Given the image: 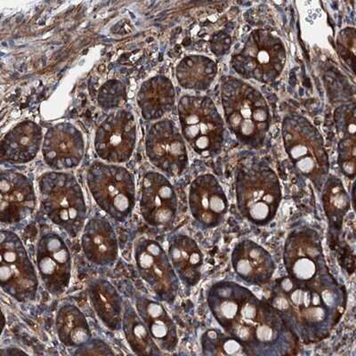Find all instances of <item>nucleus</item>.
Returning <instances> with one entry per match:
<instances>
[{
    "label": "nucleus",
    "instance_id": "33",
    "mask_svg": "<svg viewBox=\"0 0 356 356\" xmlns=\"http://www.w3.org/2000/svg\"><path fill=\"white\" fill-rule=\"evenodd\" d=\"M127 98V86L119 79H110L102 86L97 95V103L101 109L111 111L122 106Z\"/></svg>",
    "mask_w": 356,
    "mask_h": 356
},
{
    "label": "nucleus",
    "instance_id": "34",
    "mask_svg": "<svg viewBox=\"0 0 356 356\" xmlns=\"http://www.w3.org/2000/svg\"><path fill=\"white\" fill-rule=\"evenodd\" d=\"M338 152V164L342 174L348 179H355L356 174L355 136L340 138Z\"/></svg>",
    "mask_w": 356,
    "mask_h": 356
},
{
    "label": "nucleus",
    "instance_id": "31",
    "mask_svg": "<svg viewBox=\"0 0 356 356\" xmlns=\"http://www.w3.org/2000/svg\"><path fill=\"white\" fill-rule=\"evenodd\" d=\"M122 330L127 342L138 355H162L161 349L152 338L150 332L129 302L124 303Z\"/></svg>",
    "mask_w": 356,
    "mask_h": 356
},
{
    "label": "nucleus",
    "instance_id": "6",
    "mask_svg": "<svg viewBox=\"0 0 356 356\" xmlns=\"http://www.w3.org/2000/svg\"><path fill=\"white\" fill-rule=\"evenodd\" d=\"M286 152L296 170L322 189L329 176L330 160L322 135L307 118L291 114L282 127Z\"/></svg>",
    "mask_w": 356,
    "mask_h": 356
},
{
    "label": "nucleus",
    "instance_id": "25",
    "mask_svg": "<svg viewBox=\"0 0 356 356\" xmlns=\"http://www.w3.org/2000/svg\"><path fill=\"white\" fill-rule=\"evenodd\" d=\"M252 292L234 282H216L209 289L207 302L212 316L222 330L233 323L244 302Z\"/></svg>",
    "mask_w": 356,
    "mask_h": 356
},
{
    "label": "nucleus",
    "instance_id": "11",
    "mask_svg": "<svg viewBox=\"0 0 356 356\" xmlns=\"http://www.w3.org/2000/svg\"><path fill=\"white\" fill-rule=\"evenodd\" d=\"M284 263L287 275L307 282L328 275L330 269L323 253L322 238L316 229H293L285 241Z\"/></svg>",
    "mask_w": 356,
    "mask_h": 356
},
{
    "label": "nucleus",
    "instance_id": "20",
    "mask_svg": "<svg viewBox=\"0 0 356 356\" xmlns=\"http://www.w3.org/2000/svg\"><path fill=\"white\" fill-rule=\"evenodd\" d=\"M231 261L234 271L243 281L260 287L270 284L276 270L271 254L261 245L248 239L235 245Z\"/></svg>",
    "mask_w": 356,
    "mask_h": 356
},
{
    "label": "nucleus",
    "instance_id": "8",
    "mask_svg": "<svg viewBox=\"0 0 356 356\" xmlns=\"http://www.w3.org/2000/svg\"><path fill=\"white\" fill-rule=\"evenodd\" d=\"M86 179L95 202L111 218L122 222L131 216L136 206V182L126 168L95 161Z\"/></svg>",
    "mask_w": 356,
    "mask_h": 356
},
{
    "label": "nucleus",
    "instance_id": "14",
    "mask_svg": "<svg viewBox=\"0 0 356 356\" xmlns=\"http://www.w3.org/2000/svg\"><path fill=\"white\" fill-rule=\"evenodd\" d=\"M145 154L154 167L168 176H179L188 166L186 143L172 120L152 124L146 135Z\"/></svg>",
    "mask_w": 356,
    "mask_h": 356
},
{
    "label": "nucleus",
    "instance_id": "15",
    "mask_svg": "<svg viewBox=\"0 0 356 356\" xmlns=\"http://www.w3.org/2000/svg\"><path fill=\"white\" fill-rule=\"evenodd\" d=\"M136 145V123L131 111L128 110L120 109L111 113L95 133V152L108 163L128 161Z\"/></svg>",
    "mask_w": 356,
    "mask_h": 356
},
{
    "label": "nucleus",
    "instance_id": "22",
    "mask_svg": "<svg viewBox=\"0 0 356 356\" xmlns=\"http://www.w3.org/2000/svg\"><path fill=\"white\" fill-rule=\"evenodd\" d=\"M42 129L31 120H24L9 130L2 139L1 160L12 164L33 161L42 147Z\"/></svg>",
    "mask_w": 356,
    "mask_h": 356
},
{
    "label": "nucleus",
    "instance_id": "18",
    "mask_svg": "<svg viewBox=\"0 0 356 356\" xmlns=\"http://www.w3.org/2000/svg\"><path fill=\"white\" fill-rule=\"evenodd\" d=\"M41 148L44 162L54 171L72 170L83 160V135L72 123H57L47 130Z\"/></svg>",
    "mask_w": 356,
    "mask_h": 356
},
{
    "label": "nucleus",
    "instance_id": "23",
    "mask_svg": "<svg viewBox=\"0 0 356 356\" xmlns=\"http://www.w3.org/2000/svg\"><path fill=\"white\" fill-rule=\"evenodd\" d=\"M136 309L159 348L167 352L176 350L179 341L177 325L163 305L139 295L136 300Z\"/></svg>",
    "mask_w": 356,
    "mask_h": 356
},
{
    "label": "nucleus",
    "instance_id": "21",
    "mask_svg": "<svg viewBox=\"0 0 356 356\" xmlns=\"http://www.w3.org/2000/svg\"><path fill=\"white\" fill-rule=\"evenodd\" d=\"M81 248L86 259L94 265L111 267L119 256L117 234L111 222L102 216H95L85 225L81 235Z\"/></svg>",
    "mask_w": 356,
    "mask_h": 356
},
{
    "label": "nucleus",
    "instance_id": "29",
    "mask_svg": "<svg viewBox=\"0 0 356 356\" xmlns=\"http://www.w3.org/2000/svg\"><path fill=\"white\" fill-rule=\"evenodd\" d=\"M56 330L60 342L67 348H78L92 339L87 318L72 304H65L57 311Z\"/></svg>",
    "mask_w": 356,
    "mask_h": 356
},
{
    "label": "nucleus",
    "instance_id": "35",
    "mask_svg": "<svg viewBox=\"0 0 356 356\" xmlns=\"http://www.w3.org/2000/svg\"><path fill=\"white\" fill-rule=\"evenodd\" d=\"M356 33L354 27H346L337 37V49L346 65L355 71Z\"/></svg>",
    "mask_w": 356,
    "mask_h": 356
},
{
    "label": "nucleus",
    "instance_id": "32",
    "mask_svg": "<svg viewBox=\"0 0 356 356\" xmlns=\"http://www.w3.org/2000/svg\"><path fill=\"white\" fill-rule=\"evenodd\" d=\"M200 345L205 355H250L245 346L225 330H206L200 338Z\"/></svg>",
    "mask_w": 356,
    "mask_h": 356
},
{
    "label": "nucleus",
    "instance_id": "4",
    "mask_svg": "<svg viewBox=\"0 0 356 356\" xmlns=\"http://www.w3.org/2000/svg\"><path fill=\"white\" fill-rule=\"evenodd\" d=\"M235 193L241 217L257 227H266L273 222L282 200L277 174L262 162L239 168L235 177Z\"/></svg>",
    "mask_w": 356,
    "mask_h": 356
},
{
    "label": "nucleus",
    "instance_id": "9",
    "mask_svg": "<svg viewBox=\"0 0 356 356\" xmlns=\"http://www.w3.org/2000/svg\"><path fill=\"white\" fill-rule=\"evenodd\" d=\"M286 58L282 40L271 31L259 29L249 35L243 49L232 57L231 65L241 78L272 83L284 71Z\"/></svg>",
    "mask_w": 356,
    "mask_h": 356
},
{
    "label": "nucleus",
    "instance_id": "7",
    "mask_svg": "<svg viewBox=\"0 0 356 356\" xmlns=\"http://www.w3.org/2000/svg\"><path fill=\"white\" fill-rule=\"evenodd\" d=\"M178 116L183 138L203 158L222 151L225 125L214 102L203 95H184L178 103Z\"/></svg>",
    "mask_w": 356,
    "mask_h": 356
},
{
    "label": "nucleus",
    "instance_id": "30",
    "mask_svg": "<svg viewBox=\"0 0 356 356\" xmlns=\"http://www.w3.org/2000/svg\"><path fill=\"white\" fill-rule=\"evenodd\" d=\"M322 203L330 230L334 234H339L341 231L343 221L350 209V198L338 177L330 175L324 181Z\"/></svg>",
    "mask_w": 356,
    "mask_h": 356
},
{
    "label": "nucleus",
    "instance_id": "3",
    "mask_svg": "<svg viewBox=\"0 0 356 356\" xmlns=\"http://www.w3.org/2000/svg\"><path fill=\"white\" fill-rule=\"evenodd\" d=\"M221 102L225 122L238 141L250 148L261 147L272 122L262 94L241 79L227 76L221 82Z\"/></svg>",
    "mask_w": 356,
    "mask_h": 356
},
{
    "label": "nucleus",
    "instance_id": "2",
    "mask_svg": "<svg viewBox=\"0 0 356 356\" xmlns=\"http://www.w3.org/2000/svg\"><path fill=\"white\" fill-rule=\"evenodd\" d=\"M225 332L240 341L250 355H293L300 342L269 302L253 293Z\"/></svg>",
    "mask_w": 356,
    "mask_h": 356
},
{
    "label": "nucleus",
    "instance_id": "36",
    "mask_svg": "<svg viewBox=\"0 0 356 356\" xmlns=\"http://www.w3.org/2000/svg\"><path fill=\"white\" fill-rule=\"evenodd\" d=\"M334 119H335L336 129L341 138L355 136V106L339 107L334 113Z\"/></svg>",
    "mask_w": 356,
    "mask_h": 356
},
{
    "label": "nucleus",
    "instance_id": "37",
    "mask_svg": "<svg viewBox=\"0 0 356 356\" xmlns=\"http://www.w3.org/2000/svg\"><path fill=\"white\" fill-rule=\"evenodd\" d=\"M74 355H114L115 353L104 340L90 339L88 342L76 348Z\"/></svg>",
    "mask_w": 356,
    "mask_h": 356
},
{
    "label": "nucleus",
    "instance_id": "5",
    "mask_svg": "<svg viewBox=\"0 0 356 356\" xmlns=\"http://www.w3.org/2000/svg\"><path fill=\"white\" fill-rule=\"evenodd\" d=\"M39 189L44 215L70 237H77L85 227L88 207L76 177L63 171H50L41 175Z\"/></svg>",
    "mask_w": 356,
    "mask_h": 356
},
{
    "label": "nucleus",
    "instance_id": "16",
    "mask_svg": "<svg viewBox=\"0 0 356 356\" xmlns=\"http://www.w3.org/2000/svg\"><path fill=\"white\" fill-rule=\"evenodd\" d=\"M139 208L150 227L165 228L172 224L177 216L178 200L172 184L164 175L154 171L145 175Z\"/></svg>",
    "mask_w": 356,
    "mask_h": 356
},
{
    "label": "nucleus",
    "instance_id": "38",
    "mask_svg": "<svg viewBox=\"0 0 356 356\" xmlns=\"http://www.w3.org/2000/svg\"><path fill=\"white\" fill-rule=\"evenodd\" d=\"M231 44V40L228 35L219 33L213 36L211 41L212 52L217 56L224 55L229 49Z\"/></svg>",
    "mask_w": 356,
    "mask_h": 356
},
{
    "label": "nucleus",
    "instance_id": "26",
    "mask_svg": "<svg viewBox=\"0 0 356 356\" xmlns=\"http://www.w3.org/2000/svg\"><path fill=\"white\" fill-rule=\"evenodd\" d=\"M176 91L172 81L163 75L145 81L139 88L138 104L142 116L148 122L161 119L172 111Z\"/></svg>",
    "mask_w": 356,
    "mask_h": 356
},
{
    "label": "nucleus",
    "instance_id": "28",
    "mask_svg": "<svg viewBox=\"0 0 356 356\" xmlns=\"http://www.w3.org/2000/svg\"><path fill=\"white\" fill-rule=\"evenodd\" d=\"M218 74L214 60L200 55L184 56L176 68L178 83L184 89L204 91L211 87Z\"/></svg>",
    "mask_w": 356,
    "mask_h": 356
},
{
    "label": "nucleus",
    "instance_id": "27",
    "mask_svg": "<svg viewBox=\"0 0 356 356\" xmlns=\"http://www.w3.org/2000/svg\"><path fill=\"white\" fill-rule=\"evenodd\" d=\"M91 306L107 329L117 332L122 329L124 303L122 296L109 281L95 279L88 285Z\"/></svg>",
    "mask_w": 356,
    "mask_h": 356
},
{
    "label": "nucleus",
    "instance_id": "17",
    "mask_svg": "<svg viewBox=\"0 0 356 356\" xmlns=\"http://www.w3.org/2000/svg\"><path fill=\"white\" fill-rule=\"evenodd\" d=\"M191 215L204 229L218 227L227 214L229 203L214 175L204 174L191 184L188 195Z\"/></svg>",
    "mask_w": 356,
    "mask_h": 356
},
{
    "label": "nucleus",
    "instance_id": "1",
    "mask_svg": "<svg viewBox=\"0 0 356 356\" xmlns=\"http://www.w3.org/2000/svg\"><path fill=\"white\" fill-rule=\"evenodd\" d=\"M267 301L298 340L314 344L328 338L338 325L346 310L348 293L332 273L307 282L286 275L276 280Z\"/></svg>",
    "mask_w": 356,
    "mask_h": 356
},
{
    "label": "nucleus",
    "instance_id": "24",
    "mask_svg": "<svg viewBox=\"0 0 356 356\" xmlns=\"http://www.w3.org/2000/svg\"><path fill=\"white\" fill-rule=\"evenodd\" d=\"M168 256L179 281L195 287L202 279L204 256L195 239L186 234H175L168 241Z\"/></svg>",
    "mask_w": 356,
    "mask_h": 356
},
{
    "label": "nucleus",
    "instance_id": "10",
    "mask_svg": "<svg viewBox=\"0 0 356 356\" xmlns=\"http://www.w3.org/2000/svg\"><path fill=\"white\" fill-rule=\"evenodd\" d=\"M0 282L5 293L19 302L33 301L39 278L20 237L14 232L1 231Z\"/></svg>",
    "mask_w": 356,
    "mask_h": 356
},
{
    "label": "nucleus",
    "instance_id": "13",
    "mask_svg": "<svg viewBox=\"0 0 356 356\" xmlns=\"http://www.w3.org/2000/svg\"><path fill=\"white\" fill-rule=\"evenodd\" d=\"M36 263L47 291L54 296L65 292L72 279V254L55 231L47 229L41 232L36 245Z\"/></svg>",
    "mask_w": 356,
    "mask_h": 356
},
{
    "label": "nucleus",
    "instance_id": "12",
    "mask_svg": "<svg viewBox=\"0 0 356 356\" xmlns=\"http://www.w3.org/2000/svg\"><path fill=\"white\" fill-rule=\"evenodd\" d=\"M134 259L140 277L159 300L174 303L180 281L161 245L148 238H140L134 245Z\"/></svg>",
    "mask_w": 356,
    "mask_h": 356
},
{
    "label": "nucleus",
    "instance_id": "19",
    "mask_svg": "<svg viewBox=\"0 0 356 356\" xmlns=\"http://www.w3.org/2000/svg\"><path fill=\"white\" fill-rule=\"evenodd\" d=\"M0 219L4 224L24 221L33 214L37 198L31 180L13 170H3L0 178Z\"/></svg>",
    "mask_w": 356,
    "mask_h": 356
}]
</instances>
